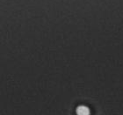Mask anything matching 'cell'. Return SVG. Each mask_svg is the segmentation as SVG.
I'll list each match as a JSON object with an SVG mask.
<instances>
[{
	"label": "cell",
	"instance_id": "obj_1",
	"mask_svg": "<svg viewBox=\"0 0 123 115\" xmlns=\"http://www.w3.org/2000/svg\"><path fill=\"white\" fill-rule=\"evenodd\" d=\"M77 115H90V109L85 105H79L76 110Z\"/></svg>",
	"mask_w": 123,
	"mask_h": 115
}]
</instances>
